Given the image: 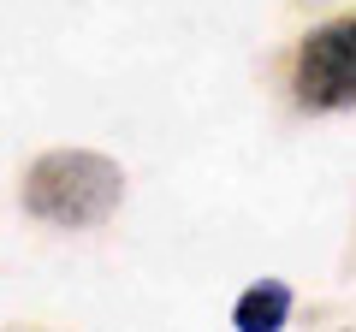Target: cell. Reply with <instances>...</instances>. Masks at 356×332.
Returning <instances> with one entry per match:
<instances>
[{
	"label": "cell",
	"instance_id": "6da1fadb",
	"mask_svg": "<svg viewBox=\"0 0 356 332\" xmlns=\"http://www.w3.org/2000/svg\"><path fill=\"white\" fill-rule=\"evenodd\" d=\"M18 202L54 231H95L125 202V166L95 149H48L24 166Z\"/></svg>",
	"mask_w": 356,
	"mask_h": 332
},
{
	"label": "cell",
	"instance_id": "7a4b0ae2",
	"mask_svg": "<svg viewBox=\"0 0 356 332\" xmlns=\"http://www.w3.org/2000/svg\"><path fill=\"white\" fill-rule=\"evenodd\" d=\"M297 113H356V13L309 24L291 48Z\"/></svg>",
	"mask_w": 356,
	"mask_h": 332
},
{
	"label": "cell",
	"instance_id": "3957f363",
	"mask_svg": "<svg viewBox=\"0 0 356 332\" xmlns=\"http://www.w3.org/2000/svg\"><path fill=\"white\" fill-rule=\"evenodd\" d=\"M297 308V291L285 279H255L250 291L232 303V326L238 332H280Z\"/></svg>",
	"mask_w": 356,
	"mask_h": 332
}]
</instances>
